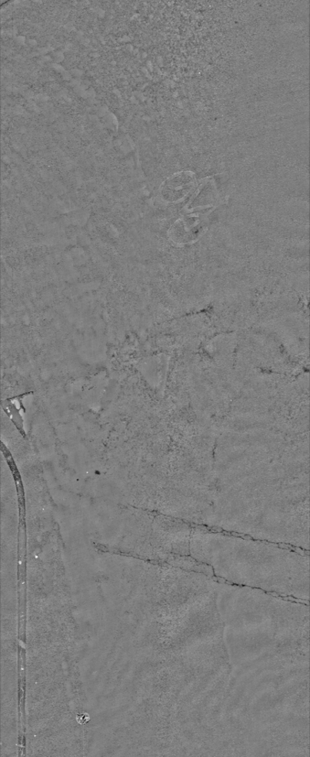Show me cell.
<instances>
[{"label": "cell", "mask_w": 310, "mask_h": 757, "mask_svg": "<svg viewBox=\"0 0 310 757\" xmlns=\"http://www.w3.org/2000/svg\"><path fill=\"white\" fill-rule=\"evenodd\" d=\"M33 392H30L26 394H23L19 396H16L12 398L6 399L1 402V406L9 417L10 421H12L17 429L19 431L20 434L24 437H26V430H24V420L22 415L20 414V410H23L26 412V407L24 405L23 399L27 396L33 394Z\"/></svg>", "instance_id": "1"}]
</instances>
